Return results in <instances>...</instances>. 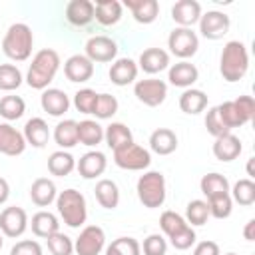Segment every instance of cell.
Here are the masks:
<instances>
[{"mask_svg":"<svg viewBox=\"0 0 255 255\" xmlns=\"http://www.w3.org/2000/svg\"><path fill=\"white\" fill-rule=\"evenodd\" d=\"M141 245L133 237H118L106 247V255H139Z\"/></svg>","mask_w":255,"mask_h":255,"instance_id":"obj_40","label":"cell"},{"mask_svg":"<svg viewBox=\"0 0 255 255\" xmlns=\"http://www.w3.org/2000/svg\"><path fill=\"white\" fill-rule=\"evenodd\" d=\"M141 251H143V255H165L167 253V241L163 235L151 233L143 239Z\"/></svg>","mask_w":255,"mask_h":255,"instance_id":"obj_47","label":"cell"},{"mask_svg":"<svg viewBox=\"0 0 255 255\" xmlns=\"http://www.w3.org/2000/svg\"><path fill=\"white\" fill-rule=\"evenodd\" d=\"M243 145H241V139L233 133H225L221 137H215L213 141V155L219 159V161H233L239 157Z\"/></svg>","mask_w":255,"mask_h":255,"instance_id":"obj_25","label":"cell"},{"mask_svg":"<svg viewBox=\"0 0 255 255\" xmlns=\"http://www.w3.org/2000/svg\"><path fill=\"white\" fill-rule=\"evenodd\" d=\"M249 70V52L247 46L239 40H231L223 46L219 58V72L225 82H239Z\"/></svg>","mask_w":255,"mask_h":255,"instance_id":"obj_2","label":"cell"},{"mask_svg":"<svg viewBox=\"0 0 255 255\" xmlns=\"http://www.w3.org/2000/svg\"><path fill=\"white\" fill-rule=\"evenodd\" d=\"M24 112H26V102L20 96H4L0 100V116L6 122H14L22 118Z\"/></svg>","mask_w":255,"mask_h":255,"instance_id":"obj_39","label":"cell"},{"mask_svg":"<svg viewBox=\"0 0 255 255\" xmlns=\"http://www.w3.org/2000/svg\"><path fill=\"white\" fill-rule=\"evenodd\" d=\"M205 128H207V131H209L213 137H221V135H225V133H231V129H227V126L221 122V118H219V114H217V108H209V110H207Z\"/></svg>","mask_w":255,"mask_h":255,"instance_id":"obj_48","label":"cell"},{"mask_svg":"<svg viewBox=\"0 0 255 255\" xmlns=\"http://www.w3.org/2000/svg\"><path fill=\"white\" fill-rule=\"evenodd\" d=\"M149 147L157 155H169L177 149V135L169 128H157L149 135Z\"/></svg>","mask_w":255,"mask_h":255,"instance_id":"obj_27","label":"cell"},{"mask_svg":"<svg viewBox=\"0 0 255 255\" xmlns=\"http://www.w3.org/2000/svg\"><path fill=\"white\" fill-rule=\"evenodd\" d=\"M215 108H217V114H219L221 122L227 126V129L245 126V122L241 120V116H239V112H237V108H235L233 102H223V104H219V106H215Z\"/></svg>","mask_w":255,"mask_h":255,"instance_id":"obj_45","label":"cell"},{"mask_svg":"<svg viewBox=\"0 0 255 255\" xmlns=\"http://www.w3.org/2000/svg\"><path fill=\"white\" fill-rule=\"evenodd\" d=\"M96 199L104 209H116L120 205V189L118 183L112 179H100L96 183Z\"/></svg>","mask_w":255,"mask_h":255,"instance_id":"obj_30","label":"cell"},{"mask_svg":"<svg viewBox=\"0 0 255 255\" xmlns=\"http://www.w3.org/2000/svg\"><path fill=\"white\" fill-rule=\"evenodd\" d=\"M114 163L122 169H128V171H143L151 163V153L145 147L131 141V143L114 151Z\"/></svg>","mask_w":255,"mask_h":255,"instance_id":"obj_6","label":"cell"},{"mask_svg":"<svg viewBox=\"0 0 255 255\" xmlns=\"http://www.w3.org/2000/svg\"><path fill=\"white\" fill-rule=\"evenodd\" d=\"M96 100H98V94L96 90L92 88H82L74 94V108L80 112V114H94V108H96Z\"/></svg>","mask_w":255,"mask_h":255,"instance_id":"obj_44","label":"cell"},{"mask_svg":"<svg viewBox=\"0 0 255 255\" xmlns=\"http://www.w3.org/2000/svg\"><path fill=\"white\" fill-rule=\"evenodd\" d=\"M197 24H199L201 36L207 40H221L231 28L229 16L225 12H219V10H209V12L201 14Z\"/></svg>","mask_w":255,"mask_h":255,"instance_id":"obj_10","label":"cell"},{"mask_svg":"<svg viewBox=\"0 0 255 255\" xmlns=\"http://www.w3.org/2000/svg\"><path fill=\"white\" fill-rule=\"evenodd\" d=\"M243 237H245L247 241H255V219H249V221L245 223Z\"/></svg>","mask_w":255,"mask_h":255,"instance_id":"obj_53","label":"cell"},{"mask_svg":"<svg viewBox=\"0 0 255 255\" xmlns=\"http://www.w3.org/2000/svg\"><path fill=\"white\" fill-rule=\"evenodd\" d=\"M22 135H24V139H26L28 145L40 149V147H44V145L48 143V139H50L52 133H50L48 124H46L42 118H30V120L26 122V126H24Z\"/></svg>","mask_w":255,"mask_h":255,"instance_id":"obj_23","label":"cell"},{"mask_svg":"<svg viewBox=\"0 0 255 255\" xmlns=\"http://www.w3.org/2000/svg\"><path fill=\"white\" fill-rule=\"evenodd\" d=\"M167 80L171 86L175 88H191L197 80H199V70L195 68V64L187 62V60H181L177 64H171L169 66V72H167Z\"/></svg>","mask_w":255,"mask_h":255,"instance_id":"obj_16","label":"cell"},{"mask_svg":"<svg viewBox=\"0 0 255 255\" xmlns=\"http://www.w3.org/2000/svg\"><path fill=\"white\" fill-rule=\"evenodd\" d=\"M8 197H10V185H8V181L4 177H0V205L6 203Z\"/></svg>","mask_w":255,"mask_h":255,"instance_id":"obj_54","label":"cell"},{"mask_svg":"<svg viewBox=\"0 0 255 255\" xmlns=\"http://www.w3.org/2000/svg\"><path fill=\"white\" fill-rule=\"evenodd\" d=\"M40 106L44 112H48L50 116L54 118H60L68 112L70 108V98L66 96L64 90H58V88H46L40 96Z\"/></svg>","mask_w":255,"mask_h":255,"instance_id":"obj_18","label":"cell"},{"mask_svg":"<svg viewBox=\"0 0 255 255\" xmlns=\"http://www.w3.org/2000/svg\"><path fill=\"white\" fill-rule=\"evenodd\" d=\"M233 104L245 124H249L255 118V100L251 96H239L237 100H233Z\"/></svg>","mask_w":255,"mask_h":255,"instance_id":"obj_49","label":"cell"},{"mask_svg":"<svg viewBox=\"0 0 255 255\" xmlns=\"http://www.w3.org/2000/svg\"><path fill=\"white\" fill-rule=\"evenodd\" d=\"M159 227H161V231L167 235V239H171V237L179 235L181 231H185V229L191 227V225L185 221L183 215H179V213L167 209V211H163L161 217H159Z\"/></svg>","mask_w":255,"mask_h":255,"instance_id":"obj_36","label":"cell"},{"mask_svg":"<svg viewBox=\"0 0 255 255\" xmlns=\"http://www.w3.org/2000/svg\"><path fill=\"white\" fill-rule=\"evenodd\" d=\"M207 205H209V215L215 217V219H227L231 215V211H233V199H231L229 193H221V195L209 197Z\"/></svg>","mask_w":255,"mask_h":255,"instance_id":"obj_42","label":"cell"},{"mask_svg":"<svg viewBox=\"0 0 255 255\" xmlns=\"http://www.w3.org/2000/svg\"><path fill=\"white\" fill-rule=\"evenodd\" d=\"M137 64L131 60V58H118L112 66H110V80L112 84L116 86H128V84H133L135 78H137Z\"/></svg>","mask_w":255,"mask_h":255,"instance_id":"obj_20","label":"cell"},{"mask_svg":"<svg viewBox=\"0 0 255 255\" xmlns=\"http://www.w3.org/2000/svg\"><path fill=\"white\" fill-rule=\"evenodd\" d=\"M124 6L129 8V12L137 24H151L159 16L157 0H126Z\"/></svg>","mask_w":255,"mask_h":255,"instance_id":"obj_21","label":"cell"},{"mask_svg":"<svg viewBox=\"0 0 255 255\" xmlns=\"http://www.w3.org/2000/svg\"><path fill=\"white\" fill-rule=\"evenodd\" d=\"M120 104L116 100V96L112 94H98V100H96V108H94V116L98 120H110L116 112H118Z\"/></svg>","mask_w":255,"mask_h":255,"instance_id":"obj_43","label":"cell"},{"mask_svg":"<svg viewBox=\"0 0 255 255\" xmlns=\"http://www.w3.org/2000/svg\"><path fill=\"white\" fill-rule=\"evenodd\" d=\"M193 255H221L219 251V245L215 241H199L193 249Z\"/></svg>","mask_w":255,"mask_h":255,"instance_id":"obj_52","label":"cell"},{"mask_svg":"<svg viewBox=\"0 0 255 255\" xmlns=\"http://www.w3.org/2000/svg\"><path fill=\"white\" fill-rule=\"evenodd\" d=\"M90 62H112L118 56V44L108 36H92L86 42V54Z\"/></svg>","mask_w":255,"mask_h":255,"instance_id":"obj_12","label":"cell"},{"mask_svg":"<svg viewBox=\"0 0 255 255\" xmlns=\"http://www.w3.org/2000/svg\"><path fill=\"white\" fill-rule=\"evenodd\" d=\"M253 161H255V157H249V161H247V175H249V179L255 177V173H253Z\"/></svg>","mask_w":255,"mask_h":255,"instance_id":"obj_55","label":"cell"},{"mask_svg":"<svg viewBox=\"0 0 255 255\" xmlns=\"http://www.w3.org/2000/svg\"><path fill=\"white\" fill-rule=\"evenodd\" d=\"M32 46H34V34L28 24L16 22V24L8 26L4 40H2V52L10 60H14V62L28 60L32 54Z\"/></svg>","mask_w":255,"mask_h":255,"instance_id":"obj_3","label":"cell"},{"mask_svg":"<svg viewBox=\"0 0 255 255\" xmlns=\"http://www.w3.org/2000/svg\"><path fill=\"white\" fill-rule=\"evenodd\" d=\"M179 108H181L183 114H189V116L201 114L207 108V96H205V92L195 90V88H187L179 96Z\"/></svg>","mask_w":255,"mask_h":255,"instance_id":"obj_31","label":"cell"},{"mask_svg":"<svg viewBox=\"0 0 255 255\" xmlns=\"http://www.w3.org/2000/svg\"><path fill=\"white\" fill-rule=\"evenodd\" d=\"M2 237H4V235L0 233V249H2V245H4V239H2Z\"/></svg>","mask_w":255,"mask_h":255,"instance_id":"obj_56","label":"cell"},{"mask_svg":"<svg viewBox=\"0 0 255 255\" xmlns=\"http://www.w3.org/2000/svg\"><path fill=\"white\" fill-rule=\"evenodd\" d=\"M133 96L137 102H141L147 108H157L165 102L167 98V84L163 80L147 78V80H137L133 86Z\"/></svg>","mask_w":255,"mask_h":255,"instance_id":"obj_8","label":"cell"},{"mask_svg":"<svg viewBox=\"0 0 255 255\" xmlns=\"http://www.w3.org/2000/svg\"><path fill=\"white\" fill-rule=\"evenodd\" d=\"M106 165H108L106 155L102 151H98V149H92V151H86L78 159L76 169L84 179H96L106 171Z\"/></svg>","mask_w":255,"mask_h":255,"instance_id":"obj_17","label":"cell"},{"mask_svg":"<svg viewBox=\"0 0 255 255\" xmlns=\"http://www.w3.org/2000/svg\"><path fill=\"white\" fill-rule=\"evenodd\" d=\"M211 215H209V205H207V201H203V199H191L189 203H187V207H185V221L193 227H199V225H205L207 223V219H209Z\"/></svg>","mask_w":255,"mask_h":255,"instance_id":"obj_38","label":"cell"},{"mask_svg":"<svg viewBox=\"0 0 255 255\" xmlns=\"http://www.w3.org/2000/svg\"><path fill=\"white\" fill-rule=\"evenodd\" d=\"M56 207H58V215L62 217V221L72 227V229H78L86 223L88 219V205H86V197L70 187V189H64L58 193L56 197Z\"/></svg>","mask_w":255,"mask_h":255,"instance_id":"obj_4","label":"cell"},{"mask_svg":"<svg viewBox=\"0 0 255 255\" xmlns=\"http://www.w3.org/2000/svg\"><path fill=\"white\" fill-rule=\"evenodd\" d=\"M195 239H197V235H195L193 227H187V229H185V231H181L179 235L171 237V239H169V243L173 245V249H177V251H185V249H189V247L195 243Z\"/></svg>","mask_w":255,"mask_h":255,"instance_id":"obj_50","label":"cell"},{"mask_svg":"<svg viewBox=\"0 0 255 255\" xmlns=\"http://www.w3.org/2000/svg\"><path fill=\"white\" fill-rule=\"evenodd\" d=\"M201 18V4L197 0H179L171 6V20L177 28H191Z\"/></svg>","mask_w":255,"mask_h":255,"instance_id":"obj_14","label":"cell"},{"mask_svg":"<svg viewBox=\"0 0 255 255\" xmlns=\"http://www.w3.org/2000/svg\"><path fill=\"white\" fill-rule=\"evenodd\" d=\"M104 139V128L96 120H84L78 124V143L96 147Z\"/></svg>","mask_w":255,"mask_h":255,"instance_id":"obj_34","label":"cell"},{"mask_svg":"<svg viewBox=\"0 0 255 255\" xmlns=\"http://www.w3.org/2000/svg\"><path fill=\"white\" fill-rule=\"evenodd\" d=\"M26 139L22 135V131H18L12 124L4 122L0 124V153L4 155H10V157H16L20 153H24L26 149Z\"/></svg>","mask_w":255,"mask_h":255,"instance_id":"obj_13","label":"cell"},{"mask_svg":"<svg viewBox=\"0 0 255 255\" xmlns=\"http://www.w3.org/2000/svg\"><path fill=\"white\" fill-rule=\"evenodd\" d=\"M58 70H60V54L52 48H42L32 58V64L26 74V84L32 90L44 92L50 86V82L56 78Z\"/></svg>","mask_w":255,"mask_h":255,"instance_id":"obj_1","label":"cell"},{"mask_svg":"<svg viewBox=\"0 0 255 255\" xmlns=\"http://www.w3.org/2000/svg\"><path fill=\"white\" fill-rule=\"evenodd\" d=\"M167 48L175 58L187 60L197 54L199 38L191 28H173L167 36Z\"/></svg>","mask_w":255,"mask_h":255,"instance_id":"obj_7","label":"cell"},{"mask_svg":"<svg viewBox=\"0 0 255 255\" xmlns=\"http://www.w3.org/2000/svg\"><path fill=\"white\" fill-rule=\"evenodd\" d=\"M225 255H237V253H225Z\"/></svg>","mask_w":255,"mask_h":255,"instance_id":"obj_57","label":"cell"},{"mask_svg":"<svg viewBox=\"0 0 255 255\" xmlns=\"http://www.w3.org/2000/svg\"><path fill=\"white\" fill-rule=\"evenodd\" d=\"M56 197H58L56 183L52 179H48V177H38L30 185V199L38 207H48L50 203L56 201Z\"/></svg>","mask_w":255,"mask_h":255,"instance_id":"obj_26","label":"cell"},{"mask_svg":"<svg viewBox=\"0 0 255 255\" xmlns=\"http://www.w3.org/2000/svg\"><path fill=\"white\" fill-rule=\"evenodd\" d=\"M28 229V215L22 207H6L2 213H0V233L10 237V239H16L20 237L24 231Z\"/></svg>","mask_w":255,"mask_h":255,"instance_id":"obj_11","label":"cell"},{"mask_svg":"<svg viewBox=\"0 0 255 255\" xmlns=\"http://www.w3.org/2000/svg\"><path fill=\"white\" fill-rule=\"evenodd\" d=\"M135 191H137V199L141 201L143 207H147V209L161 207L165 201V195H167L163 173L161 171H145L143 175H139Z\"/></svg>","mask_w":255,"mask_h":255,"instance_id":"obj_5","label":"cell"},{"mask_svg":"<svg viewBox=\"0 0 255 255\" xmlns=\"http://www.w3.org/2000/svg\"><path fill=\"white\" fill-rule=\"evenodd\" d=\"M64 76L74 84H84L94 76V62L84 54H74L64 62Z\"/></svg>","mask_w":255,"mask_h":255,"instance_id":"obj_15","label":"cell"},{"mask_svg":"<svg viewBox=\"0 0 255 255\" xmlns=\"http://www.w3.org/2000/svg\"><path fill=\"white\" fill-rule=\"evenodd\" d=\"M54 141L62 149H72L74 145H78V122L74 120L58 122V126L54 128Z\"/></svg>","mask_w":255,"mask_h":255,"instance_id":"obj_33","label":"cell"},{"mask_svg":"<svg viewBox=\"0 0 255 255\" xmlns=\"http://www.w3.org/2000/svg\"><path fill=\"white\" fill-rule=\"evenodd\" d=\"M229 191H231V193H229L231 199H233L235 203L243 205V207H249V205L255 203V181L249 179V177L235 181L233 189H229Z\"/></svg>","mask_w":255,"mask_h":255,"instance_id":"obj_37","label":"cell"},{"mask_svg":"<svg viewBox=\"0 0 255 255\" xmlns=\"http://www.w3.org/2000/svg\"><path fill=\"white\" fill-rule=\"evenodd\" d=\"M48 249L52 255H72L74 253V241L64 233H54L48 239Z\"/></svg>","mask_w":255,"mask_h":255,"instance_id":"obj_46","label":"cell"},{"mask_svg":"<svg viewBox=\"0 0 255 255\" xmlns=\"http://www.w3.org/2000/svg\"><path fill=\"white\" fill-rule=\"evenodd\" d=\"M76 169V159L70 151L58 149L48 157V171L56 177H66Z\"/></svg>","mask_w":255,"mask_h":255,"instance_id":"obj_32","label":"cell"},{"mask_svg":"<svg viewBox=\"0 0 255 255\" xmlns=\"http://www.w3.org/2000/svg\"><path fill=\"white\" fill-rule=\"evenodd\" d=\"M66 20L72 26H88L94 20V2L90 0H70L66 6Z\"/></svg>","mask_w":255,"mask_h":255,"instance_id":"obj_22","label":"cell"},{"mask_svg":"<svg viewBox=\"0 0 255 255\" xmlns=\"http://www.w3.org/2000/svg\"><path fill=\"white\" fill-rule=\"evenodd\" d=\"M137 68H141L145 74H159L169 68V54L161 48H147L139 54Z\"/></svg>","mask_w":255,"mask_h":255,"instance_id":"obj_19","label":"cell"},{"mask_svg":"<svg viewBox=\"0 0 255 255\" xmlns=\"http://www.w3.org/2000/svg\"><path fill=\"white\" fill-rule=\"evenodd\" d=\"M22 72L14 64H0V90L12 92L22 86Z\"/></svg>","mask_w":255,"mask_h":255,"instance_id":"obj_41","label":"cell"},{"mask_svg":"<svg viewBox=\"0 0 255 255\" xmlns=\"http://www.w3.org/2000/svg\"><path fill=\"white\" fill-rule=\"evenodd\" d=\"M106 247V233L100 225H86L78 239L74 241V251L78 255H100Z\"/></svg>","mask_w":255,"mask_h":255,"instance_id":"obj_9","label":"cell"},{"mask_svg":"<svg viewBox=\"0 0 255 255\" xmlns=\"http://www.w3.org/2000/svg\"><path fill=\"white\" fill-rule=\"evenodd\" d=\"M124 6L118 0H98L94 4V18L102 26H116L122 20Z\"/></svg>","mask_w":255,"mask_h":255,"instance_id":"obj_24","label":"cell"},{"mask_svg":"<svg viewBox=\"0 0 255 255\" xmlns=\"http://www.w3.org/2000/svg\"><path fill=\"white\" fill-rule=\"evenodd\" d=\"M30 227H32V233L36 237H42V239H48L50 235L58 233L60 231V221L54 213L50 211H38L32 215V221H30Z\"/></svg>","mask_w":255,"mask_h":255,"instance_id":"obj_29","label":"cell"},{"mask_svg":"<svg viewBox=\"0 0 255 255\" xmlns=\"http://www.w3.org/2000/svg\"><path fill=\"white\" fill-rule=\"evenodd\" d=\"M104 139H106L108 147L112 151H116V149H120V147H124L128 143H131L133 141V133L126 124L112 122L108 128H104Z\"/></svg>","mask_w":255,"mask_h":255,"instance_id":"obj_28","label":"cell"},{"mask_svg":"<svg viewBox=\"0 0 255 255\" xmlns=\"http://www.w3.org/2000/svg\"><path fill=\"white\" fill-rule=\"evenodd\" d=\"M10 255H42V247H40L38 241L24 239V241H18L10 249Z\"/></svg>","mask_w":255,"mask_h":255,"instance_id":"obj_51","label":"cell"},{"mask_svg":"<svg viewBox=\"0 0 255 255\" xmlns=\"http://www.w3.org/2000/svg\"><path fill=\"white\" fill-rule=\"evenodd\" d=\"M199 187H201V193L209 199V197H215V195H221V193H229V181L225 175L217 173V171H211V173H205L199 181Z\"/></svg>","mask_w":255,"mask_h":255,"instance_id":"obj_35","label":"cell"}]
</instances>
